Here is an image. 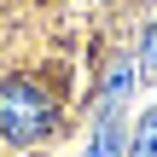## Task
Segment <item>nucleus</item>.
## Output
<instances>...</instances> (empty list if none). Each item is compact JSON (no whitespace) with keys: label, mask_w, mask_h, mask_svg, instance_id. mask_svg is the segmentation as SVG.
Segmentation results:
<instances>
[{"label":"nucleus","mask_w":157,"mask_h":157,"mask_svg":"<svg viewBox=\"0 0 157 157\" xmlns=\"http://www.w3.org/2000/svg\"><path fill=\"white\" fill-rule=\"evenodd\" d=\"M52 128V105L35 82H0V134L6 140H41Z\"/></svg>","instance_id":"f257e3e1"},{"label":"nucleus","mask_w":157,"mask_h":157,"mask_svg":"<svg viewBox=\"0 0 157 157\" xmlns=\"http://www.w3.org/2000/svg\"><path fill=\"white\" fill-rule=\"evenodd\" d=\"M122 99H128V64H117V70H111V87H105V117H99V134H93V157H117Z\"/></svg>","instance_id":"f03ea898"},{"label":"nucleus","mask_w":157,"mask_h":157,"mask_svg":"<svg viewBox=\"0 0 157 157\" xmlns=\"http://www.w3.org/2000/svg\"><path fill=\"white\" fill-rule=\"evenodd\" d=\"M134 157H157V105L146 111V122H140V134H134Z\"/></svg>","instance_id":"7ed1b4c3"},{"label":"nucleus","mask_w":157,"mask_h":157,"mask_svg":"<svg viewBox=\"0 0 157 157\" xmlns=\"http://www.w3.org/2000/svg\"><path fill=\"white\" fill-rule=\"evenodd\" d=\"M146 70H157V23H151V35H146Z\"/></svg>","instance_id":"20e7f679"}]
</instances>
